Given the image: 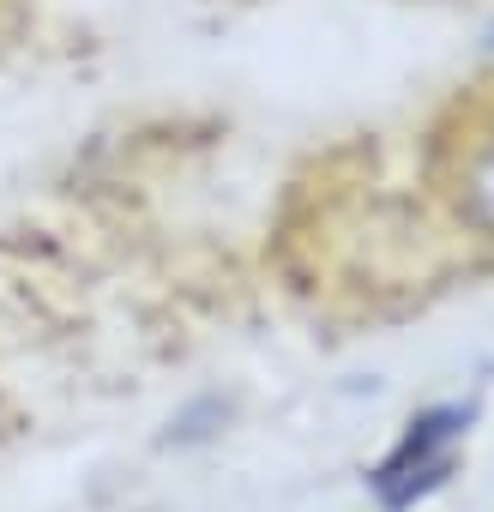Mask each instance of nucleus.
I'll return each instance as SVG.
<instances>
[{
	"mask_svg": "<svg viewBox=\"0 0 494 512\" xmlns=\"http://www.w3.org/2000/svg\"><path fill=\"white\" fill-rule=\"evenodd\" d=\"M476 404H428L404 422V434L392 440V452L368 470V488L380 500V512H410L422 506L434 488L452 482L458 470V440L470 434Z\"/></svg>",
	"mask_w": 494,
	"mask_h": 512,
	"instance_id": "1",
	"label": "nucleus"
},
{
	"mask_svg": "<svg viewBox=\"0 0 494 512\" xmlns=\"http://www.w3.org/2000/svg\"><path fill=\"white\" fill-rule=\"evenodd\" d=\"M458 205H464V217H470L482 235H494V127H488V133L470 145V157H464Z\"/></svg>",
	"mask_w": 494,
	"mask_h": 512,
	"instance_id": "2",
	"label": "nucleus"
},
{
	"mask_svg": "<svg viewBox=\"0 0 494 512\" xmlns=\"http://www.w3.org/2000/svg\"><path fill=\"white\" fill-rule=\"evenodd\" d=\"M488 43H494V31H488Z\"/></svg>",
	"mask_w": 494,
	"mask_h": 512,
	"instance_id": "3",
	"label": "nucleus"
}]
</instances>
